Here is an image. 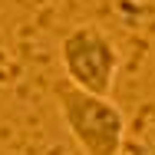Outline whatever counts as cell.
<instances>
[{
	"label": "cell",
	"instance_id": "1",
	"mask_svg": "<svg viewBox=\"0 0 155 155\" xmlns=\"http://www.w3.org/2000/svg\"><path fill=\"white\" fill-rule=\"evenodd\" d=\"M53 99L60 106L66 132L83 149V155H122L125 145V116L109 96L86 93L69 79L53 83Z\"/></svg>",
	"mask_w": 155,
	"mask_h": 155
},
{
	"label": "cell",
	"instance_id": "2",
	"mask_svg": "<svg viewBox=\"0 0 155 155\" xmlns=\"http://www.w3.org/2000/svg\"><path fill=\"white\" fill-rule=\"evenodd\" d=\"M60 63L73 86L96 96H109L119 69V53L112 40L96 27H76L60 43Z\"/></svg>",
	"mask_w": 155,
	"mask_h": 155
}]
</instances>
